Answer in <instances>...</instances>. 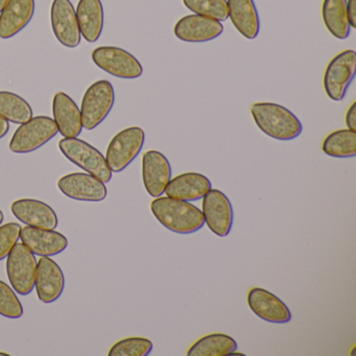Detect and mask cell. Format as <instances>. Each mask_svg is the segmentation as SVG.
Here are the masks:
<instances>
[{
    "label": "cell",
    "mask_w": 356,
    "mask_h": 356,
    "mask_svg": "<svg viewBox=\"0 0 356 356\" xmlns=\"http://www.w3.org/2000/svg\"><path fill=\"white\" fill-rule=\"evenodd\" d=\"M151 210L164 228L177 234H193L205 225L203 212L191 202L161 195L152 202Z\"/></svg>",
    "instance_id": "6da1fadb"
},
{
    "label": "cell",
    "mask_w": 356,
    "mask_h": 356,
    "mask_svg": "<svg viewBox=\"0 0 356 356\" xmlns=\"http://www.w3.org/2000/svg\"><path fill=\"white\" fill-rule=\"evenodd\" d=\"M250 111L258 129L270 138L291 141L302 134V122L284 106L270 102H259L254 103Z\"/></svg>",
    "instance_id": "7a4b0ae2"
},
{
    "label": "cell",
    "mask_w": 356,
    "mask_h": 356,
    "mask_svg": "<svg viewBox=\"0 0 356 356\" xmlns=\"http://www.w3.org/2000/svg\"><path fill=\"white\" fill-rule=\"evenodd\" d=\"M59 149L72 163L97 177L105 184L112 180L113 172L110 170L106 157L90 143L78 137L63 138L59 141Z\"/></svg>",
    "instance_id": "3957f363"
},
{
    "label": "cell",
    "mask_w": 356,
    "mask_h": 356,
    "mask_svg": "<svg viewBox=\"0 0 356 356\" xmlns=\"http://www.w3.org/2000/svg\"><path fill=\"white\" fill-rule=\"evenodd\" d=\"M115 103V91L107 80L93 83L83 97L81 106L83 129L95 130L109 115Z\"/></svg>",
    "instance_id": "277c9868"
},
{
    "label": "cell",
    "mask_w": 356,
    "mask_h": 356,
    "mask_svg": "<svg viewBox=\"0 0 356 356\" xmlns=\"http://www.w3.org/2000/svg\"><path fill=\"white\" fill-rule=\"evenodd\" d=\"M58 127L49 116H36L22 124L14 133L9 147L14 154H29L57 136Z\"/></svg>",
    "instance_id": "5b68a950"
},
{
    "label": "cell",
    "mask_w": 356,
    "mask_h": 356,
    "mask_svg": "<svg viewBox=\"0 0 356 356\" xmlns=\"http://www.w3.org/2000/svg\"><path fill=\"white\" fill-rule=\"evenodd\" d=\"M140 127H130L115 135L108 145L106 160L112 172H122L136 159L145 145Z\"/></svg>",
    "instance_id": "8992f818"
},
{
    "label": "cell",
    "mask_w": 356,
    "mask_h": 356,
    "mask_svg": "<svg viewBox=\"0 0 356 356\" xmlns=\"http://www.w3.org/2000/svg\"><path fill=\"white\" fill-rule=\"evenodd\" d=\"M356 72V54L347 49L335 56L325 70L324 84L327 97L333 102H341L353 82Z\"/></svg>",
    "instance_id": "52a82bcc"
},
{
    "label": "cell",
    "mask_w": 356,
    "mask_h": 356,
    "mask_svg": "<svg viewBox=\"0 0 356 356\" xmlns=\"http://www.w3.org/2000/svg\"><path fill=\"white\" fill-rule=\"evenodd\" d=\"M91 58L99 70L115 78L135 80L143 74V67L138 59L120 47H97Z\"/></svg>",
    "instance_id": "ba28073f"
},
{
    "label": "cell",
    "mask_w": 356,
    "mask_h": 356,
    "mask_svg": "<svg viewBox=\"0 0 356 356\" xmlns=\"http://www.w3.org/2000/svg\"><path fill=\"white\" fill-rule=\"evenodd\" d=\"M37 261L35 254L22 243H17L7 257V274L16 293L28 296L35 287Z\"/></svg>",
    "instance_id": "9c48e42d"
},
{
    "label": "cell",
    "mask_w": 356,
    "mask_h": 356,
    "mask_svg": "<svg viewBox=\"0 0 356 356\" xmlns=\"http://www.w3.org/2000/svg\"><path fill=\"white\" fill-rule=\"evenodd\" d=\"M202 212L208 228L218 237L228 236L234 220L232 204L218 189H210L203 197Z\"/></svg>",
    "instance_id": "30bf717a"
},
{
    "label": "cell",
    "mask_w": 356,
    "mask_h": 356,
    "mask_svg": "<svg viewBox=\"0 0 356 356\" xmlns=\"http://www.w3.org/2000/svg\"><path fill=\"white\" fill-rule=\"evenodd\" d=\"M58 188L65 197L74 201L97 202L107 197L108 189L103 181L88 172H72L58 181Z\"/></svg>",
    "instance_id": "8fae6325"
},
{
    "label": "cell",
    "mask_w": 356,
    "mask_h": 356,
    "mask_svg": "<svg viewBox=\"0 0 356 356\" xmlns=\"http://www.w3.org/2000/svg\"><path fill=\"white\" fill-rule=\"evenodd\" d=\"M51 24L56 38L63 47L76 49L80 45L82 35L76 10L70 0H54L51 8Z\"/></svg>",
    "instance_id": "7c38bea8"
},
{
    "label": "cell",
    "mask_w": 356,
    "mask_h": 356,
    "mask_svg": "<svg viewBox=\"0 0 356 356\" xmlns=\"http://www.w3.org/2000/svg\"><path fill=\"white\" fill-rule=\"evenodd\" d=\"M175 36L187 43H205L218 38L224 33L222 22L205 16H184L174 28Z\"/></svg>",
    "instance_id": "4fadbf2b"
},
{
    "label": "cell",
    "mask_w": 356,
    "mask_h": 356,
    "mask_svg": "<svg viewBox=\"0 0 356 356\" xmlns=\"http://www.w3.org/2000/svg\"><path fill=\"white\" fill-rule=\"evenodd\" d=\"M250 309L261 320L274 324H286L293 316L286 304L274 293L261 287H253L248 293Z\"/></svg>",
    "instance_id": "5bb4252c"
},
{
    "label": "cell",
    "mask_w": 356,
    "mask_h": 356,
    "mask_svg": "<svg viewBox=\"0 0 356 356\" xmlns=\"http://www.w3.org/2000/svg\"><path fill=\"white\" fill-rule=\"evenodd\" d=\"M35 289L38 299L44 304L54 303L63 293L65 289L63 270L51 257H41L38 260Z\"/></svg>",
    "instance_id": "9a60e30c"
},
{
    "label": "cell",
    "mask_w": 356,
    "mask_h": 356,
    "mask_svg": "<svg viewBox=\"0 0 356 356\" xmlns=\"http://www.w3.org/2000/svg\"><path fill=\"white\" fill-rule=\"evenodd\" d=\"M172 179V165L161 152L151 149L143 157V181L151 197H159Z\"/></svg>",
    "instance_id": "2e32d148"
},
{
    "label": "cell",
    "mask_w": 356,
    "mask_h": 356,
    "mask_svg": "<svg viewBox=\"0 0 356 356\" xmlns=\"http://www.w3.org/2000/svg\"><path fill=\"white\" fill-rule=\"evenodd\" d=\"M20 239L35 255L41 257L59 255L68 247V239L61 232L36 227L26 226L22 228Z\"/></svg>",
    "instance_id": "e0dca14e"
},
{
    "label": "cell",
    "mask_w": 356,
    "mask_h": 356,
    "mask_svg": "<svg viewBox=\"0 0 356 356\" xmlns=\"http://www.w3.org/2000/svg\"><path fill=\"white\" fill-rule=\"evenodd\" d=\"M11 211L18 220L26 226L55 230L59 225L55 210L39 200H16L12 203Z\"/></svg>",
    "instance_id": "ac0fdd59"
},
{
    "label": "cell",
    "mask_w": 356,
    "mask_h": 356,
    "mask_svg": "<svg viewBox=\"0 0 356 356\" xmlns=\"http://www.w3.org/2000/svg\"><path fill=\"white\" fill-rule=\"evenodd\" d=\"M35 0H10L0 13V39L13 38L26 28L34 17Z\"/></svg>",
    "instance_id": "d6986e66"
},
{
    "label": "cell",
    "mask_w": 356,
    "mask_h": 356,
    "mask_svg": "<svg viewBox=\"0 0 356 356\" xmlns=\"http://www.w3.org/2000/svg\"><path fill=\"white\" fill-rule=\"evenodd\" d=\"M54 120L64 138H76L83 131L82 115L78 105L65 92H57L53 99Z\"/></svg>",
    "instance_id": "ffe728a7"
},
{
    "label": "cell",
    "mask_w": 356,
    "mask_h": 356,
    "mask_svg": "<svg viewBox=\"0 0 356 356\" xmlns=\"http://www.w3.org/2000/svg\"><path fill=\"white\" fill-rule=\"evenodd\" d=\"M211 188V181L207 177L199 172H185L170 179L164 193L172 199L195 202L203 199Z\"/></svg>",
    "instance_id": "44dd1931"
},
{
    "label": "cell",
    "mask_w": 356,
    "mask_h": 356,
    "mask_svg": "<svg viewBox=\"0 0 356 356\" xmlns=\"http://www.w3.org/2000/svg\"><path fill=\"white\" fill-rule=\"evenodd\" d=\"M228 18L237 32L248 40L257 38L260 18L254 0H227Z\"/></svg>",
    "instance_id": "7402d4cb"
},
{
    "label": "cell",
    "mask_w": 356,
    "mask_h": 356,
    "mask_svg": "<svg viewBox=\"0 0 356 356\" xmlns=\"http://www.w3.org/2000/svg\"><path fill=\"white\" fill-rule=\"evenodd\" d=\"M76 14L83 38L89 43L97 42L102 36L105 22L101 0H80Z\"/></svg>",
    "instance_id": "603a6c76"
},
{
    "label": "cell",
    "mask_w": 356,
    "mask_h": 356,
    "mask_svg": "<svg viewBox=\"0 0 356 356\" xmlns=\"http://www.w3.org/2000/svg\"><path fill=\"white\" fill-rule=\"evenodd\" d=\"M347 0H324L322 18L327 31L339 40H346L351 34L347 16Z\"/></svg>",
    "instance_id": "cb8c5ba5"
},
{
    "label": "cell",
    "mask_w": 356,
    "mask_h": 356,
    "mask_svg": "<svg viewBox=\"0 0 356 356\" xmlns=\"http://www.w3.org/2000/svg\"><path fill=\"white\" fill-rule=\"evenodd\" d=\"M237 343L230 335L211 333L197 339L187 351L188 356H225L234 353Z\"/></svg>",
    "instance_id": "d4e9b609"
},
{
    "label": "cell",
    "mask_w": 356,
    "mask_h": 356,
    "mask_svg": "<svg viewBox=\"0 0 356 356\" xmlns=\"http://www.w3.org/2000/svg\"><path fill=\"white\" fill-rule=\"evenodd\" d=\"M323 153L329 157L348 159L356 156V131L341 129L327 135L322 143Z\"/></svg>",
    "instance_id": "484cf974"
},
{
    "label": "cell",
    "mask_w": 356,
    "mask_h": 356,
    "mask_svg": "<svg viewBox=\"0 0 356 356\" xmlns=\"http://www.w3.org/2000/svg\"><path fill=\"white\" fill-rule=\"evenodd\" d=\"M0 116L9 122L22 124L33 118V109L24 97L9 91H0Z\"/></svg>",
    "instance_id": "4316f807"
},
{
    "label": "cell",
    "mask_w": 356,
    "mask_h": 356,
    "mask_svg": "<svg viewBox=\"0 0 356 356\" xmlns=\"http://www.w3.org/2000/svg\"><path fill=\"white\" fill-rule=\"evenodd\" d=\"M185 7L197 15L212 18L220 22L228 20L227 0H182Z\"/></svg>",
    "instance_id": "83f0119b"
},
{
    "label": "cell",
    "mask_w": 356,
    "mask_h": 356,
    "mask_svg": "<svg viewBox=\"0 0 356 356\" xmlns=\"http://www.w3.org/2000/svg\"><path fill=\"white\" fill-rule=\"evenodd\" d=\"M154 345L147 337H127L116 341L108 352L109 356H147Z\"/></svg>",
    "instance_id": "f1b7e54d"
},
{
    "label": "cell",
    "mask_w": 356,
    "mask_h": 356,
    "mask_svg": "<svg viewBox=\"0 0 356 356\" xmlns=\"http://www.w3.org/2000/svg\"><path fill=\"white\" fill-rule=\"evenodd\" d=\"M24 309L19 298L9 284L0 280V316L16 320L24 316Z\"/></svg>",
    "instance_id": "f546056e"
},
{
    "label": "cell",
    "mask_w": 356,
    "mask_h": 356,
    "mask_svg": "<svg viewBox=\"0 0 356 356\" xmlns=\"http://www.w3.org/2000/svg\"><path fill=\"white\" fill-rule=\"evenodd\" d=\"M22 229L17 222H8L0 226V261L6 259L17 245Z\"/></svg>",
    "instance_id": "4dcf8cb0"
},
{
    "label": "cell",
    "mask_w": 356,
    "mask_h": 356,
    "mask_svg": "<svg viewBox=\"0 0 356 356\" xmlns=\"http://www.w3.org/2000/svg\"><path fill=\"white\" fill-rule=\"evenodd\" d=\"M346 124L348 129L356 131V102H353L346 113Z\"/></svg>",
    "instance_id": "1f68e13d"
},
{
    "label": "cell",
    "mask_w": 356,
    "mask_h": 356,
    "mask_svg": "<svg viewBox=\"0 0 356 356\" xmlns=\"http://www.w3.org/2000/svg\"><path fill=\"white\" fill-rule=\"evenodd\" d=\"M347 16L351 29H356V0H347Z\"/></svg>",
    "instance_id": "d6a6232c"
},
{
    "label": "cell",
    "mask_w": 356,
    "mask_h": 356,
    "mask_svg": "<svg viewBox=\"0 0 356 356\" xmlns=\"http://www.w3.org/2000/svg\"><path fill=\"white\" fill-rule=\"evenodd\" d=\"M10 130V124L8 120L0 116V139H3Z\"/></svg>",
    "instance_id": "836d02e7"
},
{
    "label": "cell",
    "mask_w": 356,
    "mask_h": 356,
    "mask_svg": "<svg viewBox=\"0 0 356 356\" xmlns=\"http://www.w3.org/2000/svg\"><path fill=\"white\" fill-rule=\"evenodd\" d=\"M10 3V0H0V13L3 11L8 3Z\"/></svg>",
    "instance_id": "e575fe53"
},
{
    "label": "cell",
    "mask_w": 356,
    "mask_h": 356,
    "mask_svg": "<svg viewBox=\"0 0 356 356\" xmlns=\"http://www.w3.org/2000/svg\"><path fill=\"white\" fill-rule=\"evenodd\" d=\"M3 218H5V216H3V212L0 210V226L3 224Z\"/></svg>",
    "instance_id": "d590c367"
},
{
    "label": "cell",
    "mask_w": 356,
    "mask_h": 356,
    "mask_svg": "<svg viewBox=\"0 0 356 356\" xmlns=\"http://www.w3.org/2000/svg\"><path fill=\"white\" fill-rule=\"evenodd\" d=\"M10 354L5 353V352L0 351V356H9Z\"/></svg>",
    "instance_id": "8d00e7d4"
}]
</instances>
